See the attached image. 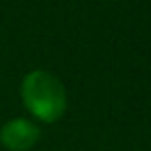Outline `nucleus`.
Instances as JSON below:
<instances>
[{
    "instance_id": "nucleus-1",
    "label": "nucleus",
    "mask_w": 151,
    "mask_h": 151,
    "mask_svg": "<svg viewBox=\"0 0 151 151\" xmlns=\"http://www.w3.org/2000/svg\"><path fill=\"white\" fill-rule=\"evenodd\" d=\"M21 99L27 112L40 122L52 124L66 112V89L62 81L48 70H31L21 83Z\"/></svg>"
},
{
    "instance_id": "nucleus-2",
    "label": "nucleus",
    "mask_w": 151,
    "mask_h": 151,
    "mask_svg": "<svg viewBox=\"0 0 151 151\" xmlns=\"http://www.w3.org/2000/svg\"><path fill=\"white\" fill-rule=\"evenodd\" d=\"M40 141V128L27 118H13L0 128V143L9 151H29Z\"/></svg>"
}]
</instances>
